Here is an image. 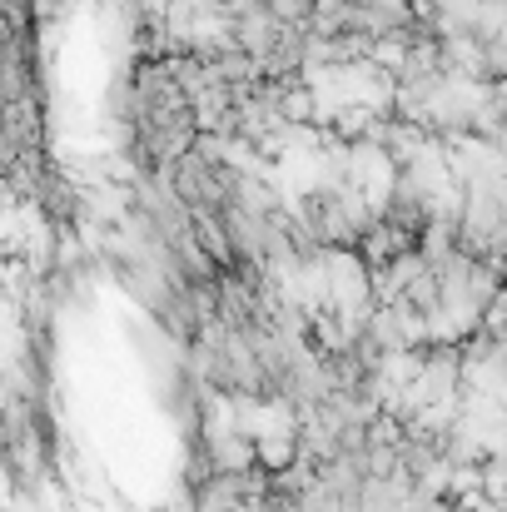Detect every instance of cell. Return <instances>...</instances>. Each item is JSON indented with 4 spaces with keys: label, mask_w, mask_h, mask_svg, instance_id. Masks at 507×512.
Listing matches in <instances>:
<instances>
[{
    "label": "cell",
    "mask_w": 507,
    "mask_h": 512,
    "mask_svg": "<svg viewBox=\"0 0 507 512\" xmlns=\"http://www.w3.org/2000/svg\"><path fill=\"white\" fill-rule=\"evenodd\" d=\"M284 25H314V15H319V0H264Z\"/></svg>",
    "instance_id": "6da1fadb"
}]
</instances>
